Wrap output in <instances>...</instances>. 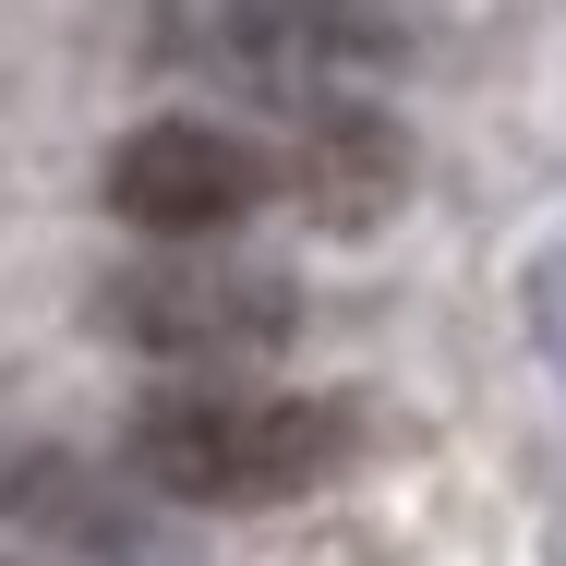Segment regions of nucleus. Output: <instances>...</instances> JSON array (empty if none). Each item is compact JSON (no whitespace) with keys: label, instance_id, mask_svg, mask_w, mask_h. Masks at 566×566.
<instances>
[{"label":"nucleus","instance_id":"obj_1","mask_svg":"<svg viewBox=\"0 0 566 566\" xmlns=\"http://www.w3.org/2000/svg\"><path fill=\"white\" fill-rule=\"evenodd\" d=\"M349 458V410L326 398H241V386H193V398H145L133 422V470L181 506H265L302 494Z\"/></svg>","mask_w":566,"mask_h":566},{"label":"nucleus","instance_id":"obj_2","mask_svg":"<svg viewBox=\"0 0 566 566\" xmlns=\"http://www.w3.org/2000/svg\"><path fill=\"white\" fill-rule=\"evenodd\" d=\"M97 314H109V338L157 349V361H253V349L290 338L302 290H290L277 265H253V253H206V241H181V253L120 265L109 290H97Z\"/></svg>","mask_w":566,"mask_h":566},{"label":"nucleus","instance_id":"obj_3","mask_svg":"<svg viewBox=\"0 0 566 566\" xmlns=\"http://www.w3.org/2000/svg\"><path fill=\"white\" fill-rule=\"evenodd\" d=\"M253 193H265V157H253L241 133H218V120H145L109 157L120 229H145V241H169V253L206 241V229H229Z\"/></svg>","mask_w":566,"mask_h":566},{"label":"nucleus","instance_id":"obj_4","mask_svg":"<svg viewBox=\"0 0 566 566\" xmlns=\"http://www.w3.org/2000/svg\"><path fill=\"white\" fill-rule=\"evenodd\" d=\"M410 193V145L386 109H314L290 133V206L314 229H386Z\"/></svg>","mask_w":566,"mask_h":566},{"label":"nucleus","instance_id":"obj_5","mask_svg":"<svg viewBox=\"0 0 566 566\" xmlns=\"http://www.w3.org/2000/svg\"><path fill=\"white\" fill-rule=\"evenodd\" d=\"M229 61L253 85H338L386 61V24L361 0H229Z\"/></svg>","mask_w":566,"mask_h":566}]
</instances>
